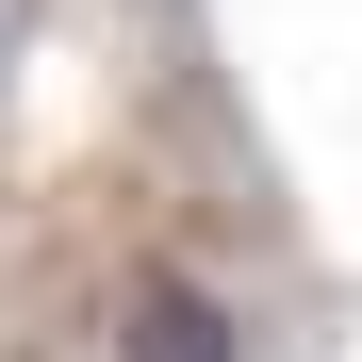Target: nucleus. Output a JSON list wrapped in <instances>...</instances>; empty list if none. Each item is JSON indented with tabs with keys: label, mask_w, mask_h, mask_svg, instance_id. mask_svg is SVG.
Returning a JSON list of instances; mask_svg holds the SVG:
<instances>
[{
	"label": "nucleus",
	"mask_w": 362,
	"mask_h": 362,
	"mask_svg": "<svg viewBox=\"0 0 362 362\" xmlns=\"http://www.w3.org/2000/svg\"><path fill=\"white\" fill-rule=\"evenodd\" d=\"M17 33H33V0H0V66H17Z\"/></svg>",
	"instance_id": "f03ea898"
},
{
	"label": "nucleus",
	"mask_w": 362,
	"mask_h": 362,
	"mask_svg": "<svg viewBox=\"0 0 362 362\" xmlns=\"http://www.w3.org/2000/svg\"><path fill=\"white\" fill-rule=\"evenodd\" d=\"M115 362H247V313H230L214 280H181V264H148L132 296H115Z\"/></svg>",
	"instance_id": "f257e3e1"
}]
</instances>
